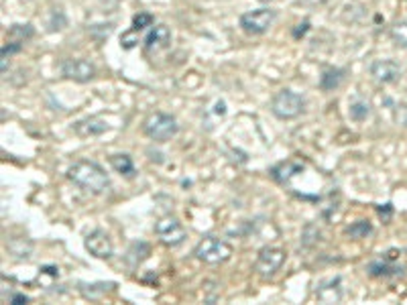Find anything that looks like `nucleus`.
<instances>
[{
	"label": "nucleus",
	"instance_id": "obj_23",
	"mask_svg": "<svg viewBox=\"0 0 407 305\" xmlns=\"http://www.w3.org/2000/svg\"><path fill=\"white\" fill-rule=\"evenodd\" d=\"M10 35H19V37H31V35H33V29H31V25H25V29H23V25H14V27L10 29Z\"/></svg>",
	"mask_w": 407,
	"mask_h": 305
},
{
	"label": "nucleus",
	"instance_id": "obj_14",
	"mask_svg": "<svg viewBox=\"0 0 407 305\" xmlns=\"http://www.w3.org/2000/svg\"><path fill=\"white\" fill-rule=\"evenodd\" d=\"M110 165L117 173H121L124 177H132L135 175V163L130 159V155L122 152V155H112L110 157Z\"/></svg>",
	"mask_w": 407,
	"mask_h": 305
},
{
	"label": "nucleus",
	"instance_id": "obj_19",
	"mask_svg": "<svg viewBox=\"0 0 407 305\" xmlns=\"http://www.w3.org/2000/svg\"><path fill=\"white\" fill-rule=\"evenodd\" d=\"M90 289H86V285H81V293L88 297V299H98L102 293H106V291H110L115 285L112 283H96V285H88Z\"/></svg>",
	"mask_w": 407,
	"mask_h": 305
},
{
	"label": "nucleus",
	"instance_id": "obj_10",
	"mask_svg": "<svg viewBox=\"0 0 407 305\" xmlns=\"http://www.w3.org/2000/svg\"><path fill=\"white\" fill-rule=\"evenodd\" d=\"M370 76L379 83H393L401 77V68L391 59H381L370 66Z\"/></svg>",
	"mask_w": 407,
	"mask_h": 305
},
{
	"label": "nucleus",
	"instance_id": "obj_8",
	"mask_svg": "<svg viewBox=\"0 0 407 305\" xmlns=\"http://www.w3.org/2000/svg\"><path fill=\"white\" fill-rule=\"evenodd\" d=\"M86 248L90 250V255H94L96 259H110L112 257V240L106 232L102 230H94L92 234L86 236Z\"/></svg>",
	"mask_w": 407,
	"mask_h": 305
},
{
	"label": "nucleus",
	"instance_id": "obj_15",
	"mask_svg": "<svg viewBox=\"0 0 407 305\" xmlns=\"http://www.w3.org/2000/svg\"><path fill=\"white\" fill-rule=\"evenodd\" d=\"M147 255H149V246H147L145 242H135V244L130 246L128 255H126V261H128L132 267H137L139 263H143V261L147 259Z\"/></svg>",
	"mask_w": 407,
	"mask_h": 305
},
{
	"label": "nucleus",
	"instance_id": "obj_18",
	"mask_svg": "<svg viewBox=\"0 0 407 305\" xmlns=\"http://www.w3.org/2000/svg\"><path fill=\"white\" fill-rule=\"evenodd\" d=\"M370 232H373L370 222L368 220H359V222H355V224H350L346 228V236H350V238H366Z\"/></svg>",
	"mask_w": 407,
	"mask_h": 305
},
{
	"label": "nucleus",
	"instance_id": "obj_26",
	"mask_svg": "<svg viewBox=\"0 0 407 305\" xmlns=\"http://www.w3.org/2000/svg\"><path fill=\"white\" fill-rule=\"evenodd\" d=\"M21 51V43H14V45H8V47H2V57L10 55V53H17Z\"/></svg>",
	"mask_w": 407,
	"mask_h": 305
},
{
	"label": "nucleus",
	"instance_id": "obj_6",
	"mask_svg": "<svg viewBox=\"0 0 407 305\" xmlns=\"http://www.w3.org/2000/svg\"><path fill=\"white\" fill-rule=\"evenodd\" d=\"M273 21H275V10H271V8H257V10L244 12L241 17V27L250 35H261L273 25Z\"/></svg>",
	"mask_w": 407,
	"mask_h": 305
},
{
	"label": "nucleus",
	"instance_id": "obj_16",
	"mask_svg": "<svg viewBox=\"0 0 407 305\" xmlns=\"http://www.w3.org/2000/svg\"><path fill=\"white\" fill-rule=\"evenodd\" d=\"M342 79H344V70H328L324 76H322L320 88L326 90V92H330V90L338 88Z\"/></svg>",
	"mask_w": 407,
	"mask_h": 305
},
{
	"label": "nucleus",
	"instance_id": "obj_3",
	"mask_svg": "<svg viewBox=\"0 0 407 305\" xmlns=\"http://www.w3.org/2000/svg\"><path fill=\"white\" fill-rule=\"evenodd\" d=\"M145 135L155 143H165L177 135V122L173 116L155 112L145 120Z\"/></svg>",
	"mask_w": 407,
	"mask_h": 305
},
{
	"label": "nucleus",
	"instance_id": "obj_22",
	"mask_svg": "<svg viewBox=\"0 0 407 305\" xmlns=\"http://www.w3.org/2000/svg\"><path fill=\"white\" fill-rule=\"evenodd\" d=\"M151 25H153V17L149 12H139L132 19V31H137V33L147 29V27H151Z\"/></svg>",
	"mask_w": 407,
	"mask_h": 305
},
{
	"label": "nucleus",
	"instance_id": "obj_12",
	"mask_svg": "<svg viewBox=\"0 0 407 305\" xmlns=\"http://www.w3.org/2000/svg\"><path fill=\"white\" fill-rule=\"evenodd\" d=\"M104 130H108V124L100 118H86V120H80L76 124V132L80 137H98Z\"/></svg>",
	"mask_w": 407,
	"mask_h": 305
},
{
	"label": "nucleus",
	"instance_id": "obj_27",
	"mask_svg": "<svg viewBox=\"0 0 407 305\" xmlns=\"http://www.w3.org/2000/svg\"><path fill=\"white\" fill-rule=\"evenodd\" d=\"M132 33H135V31H132ZM132 33H126V35H122V45H124V47H126V49H130V47H135V43H137V41H135V39H132Z\"/></svg>",
	"mask_w": 407,
	"mask_h": 305
},
{
	"label": "nucleus",
	"instance_id": "obj_9",
	"mask_svg": "<svg viewBox=\"0 0 407 305\" xmlns=\"http://www.w3.org/2000/svg\"><path fill=\"white\" fill-rule=\"evenodd\" d=\"M61 72H63V76L68 79H74V81H90L94 77V74H96L94 66L90 61H83V59H68V61H63Z\"/></svg>",
	"mask_w": 407,
	"mask_h": 305
},
{
	"label": "nucleus",
	"instance_id": "obj_17",
	"mask_svg": "<svg viewBox=\"0 0 407 305\" xmlns=\"http://www.w3.org/2000/svg\"><path fill=\"white\" fill-rule=\"evenodd\" d=\"M401 267L389 265V263H370L368 265V273L373 277H391V275H401Z\"/></svg>",
	"mask_w": 407,
	"mask_h": 305
},
{
	"label": "nucleus",
	"instance_id": "obj_2",
	"mask_svg": "<svg viewBox=\"0 0 407 305\" xmlns=\"http://www.w3.org/2000/svg\"><path fill=\"white\" fill-rule=\"evenodd\" d=\"M194 255L198 261H202L206 265H220L232 257V246L216 236H206L194 248Z\"/></svg>",
	"mask_w": 407,
	"mask_h": 305
},
{
	"label": "nucleus",
	"instance_id": "obj_21",
	"mask_svg": "<svg viewBox=\"0 0 407 305\" xmlns=\"http://www.w3.org/2000/svg\"><path fill=\"white\" fill-rule=\"evenodd\" d=\"M391 37L397 45L407 47V21H399L391 27Z\"/></svg>",
	"mask_w": 407,
	"mask_h": 305
},
{
	"label": "nucleus",
	"instance_id": "obj_4",
	"mask_svg": "<svg viewBox=\"0 0 407 305\" xmlns=\"http://www.w3.org/2000/svg\"><path fill=\"white\" fill-rule=\"evenodd\" d=\"M306 102L299 94H295L293 90H281L275 94V98L271 100V110L273 115L281 120H289V118H295V116L301 115Z\"/></svg>",
	"mask_w": 407,
	"mask_h": 305
},
{
	"label": "nucleus",
	"instance_id": "obj_5",
	"mask_svg": "<svg viewBox=\"0 0 407 305\" xmlns=\"http://www.w3.org/2000/svg\"><path fill=\"white\" fill-rule=\"evenodd\" d=\"M285 250L281 248H273V246H267L259 253L257 257V263H255V270L257 275H261L263 279H269L273 277L279 268L284 267L285 263Z\"/></svg>",
	"mask_w": 407,
	"mask_h": 305
},
{
	"label": "nucleus",
	"instance_id": "obj_20",
	"mask_svg": "<svg viewBox=\"0 0 407 305\" xmlns=\"http://www.w3.org/2000/svg\"><path fill=\"white\" fill-rule=\"evenodd\" d=\"M368 115H370V106H368V102H365V100H357V102L350 104V118L353 120L363 122V120L368 118Z\"/></svg>",
	"mask_w": 407,
	"mask_h": 305
},
{
	"label": "nucleus",
	"instance_id": "obj_1",
	"mask_svg": "<svg viewBox=\"0 0 407 305\" xmlns=\"http://www.w3.org/2000/svg\"><path fill=\"white\" fill-rule=\"evenodd\" d=\"M68 179L74 181L78 188L83 191H90L94 195H100L108 190L110 179L106 175V171L94 163V161H78L68 169Z\"/></svg>",
	"mask_w": 407,
	"mask_h": 305
},
{
	"label": "nucleus",
	"instance_id": "obj_7",
	"mask_svg": "<svg viewBox=\"0 0 407 305\" xmlns=\"http://www.w3.org/2000/svg\"><path fill=\"white\" fill-rule=\"evenodd\" d=\"M155 234H157V238L161 240L165 246H177V244H181L188 238L186 228L171 216H165L161 220H157Z\"/></svg>",
	"mask_w": 407,
	"mask_h": 305
},
{
	"label": "nucleus",
	"instance_id": "obj_11",
	"mask_svg": "<svg viewBox=\"0 0 407 305\" xmlns=\"http://www.w3.org/2000/svg\"><path fill=\"white\" fill-rule=\"evenodd\" d=\"M169 43H171V33H169V29H167L165 25H157V27L151 29V33L145 39V49H147L149 53L161 51V49H165Z\"/></svg>",
	"mask_w": 407,
	"mask_h": 305
},
{
	"label": "nucleus",
	"instance_id": "obj_24",
	"mask_svg": "<svg viewBox=\"0 0 407 305\" xmlns=\"http://www.w3.org/2000/svg\"><path fill=\"white\" fill-rule=\"evenodd\" d=\"M395 118H397V122H399L401 126H407V104H404V106H397V110H395Z\"/></svg>",
	"mask_w": 407,
	"mask_h": 305
},
{
	"label": "nucleus",
	"instance_id": "obj_29",
	"mask_svg": "<svg viewBox=\"0 0 407 305\" xmlns=\"http://www.w3.org/2000/svg\"><path fill=\"white\" fill-rule=\"evenodd\" d=\"M259 2H271V0H259Z\"/></svg>",
	"mask_w": 407,
	"mask_h": 305
},
{
	"label": "nucleus",
	"instance_id": "obj_13",
	"mask_svg": "<svg viewBox=\"0 0 407 305\" xmlns=\"http://www.w3.org/2000/svg\"><path fill=\"white\" fill-rule=\"evenodd\" d=\"M340 279H330L328 283L320 285V289L316 291L318 299H322L324 304H334V302H340L342 297V291H340Z\"/></svg>",
	"mask_w": 407,
	"mask_h": 305
},
{
	"label": "nucleus",
	"instance_id": "obj_25",
	"mask_svg": "<svg viewBox=\"0 0 407 305\" xmlns=\"http://www.w3.org/2000/svg\"><path fill=\"white\" fill-rule=\"evenodd\" d=\"M377 212H379V216H381L383 220H391V214H393V208H391V204H385V208H379Z\"/></svg>",
	"mask_w": 407,
	"mask_h": 305
},
{
	"label": "nucleus",
	"instance_id": "obj_28",
	"mask_svg": "<svg viewBox=\"0 0 407 305\" xmlns=\"http://www.w3.org/2000/svg\"><path fill=\"white\" fill-rule=\"evenodd\" d=\"M12 304H27L29 302V297L27 295H23V293H17V295H12V299H10Z\"/></svg>",
	"mask_w": 407,
	"mask_h": 305
}]
</instances>
